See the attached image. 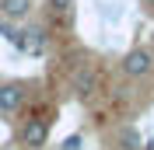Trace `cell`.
Listing matches in <instances>:
<instances>
[{
	"label": "cell",
	"instance_id": "7",
	"mask_svg": "<svg viewBox=\"0 0 154 150\" xmlns=\"http://www.w3.org/2000/svg\"><path fill=\"white\" fill-rule=\"evenodd\" d=\"M116 147H119V150H144V140H140V133H137L133 126H126V129H119Z\"/></svg>",
	"mask_w": 154,
	"mask_h": 150
},
{
	"label": "cell",
	"instance_id": "10",
	"mask_svg": "<svg viewBox=\"0 0 154 150\" xmlns=\"http://www.w3.org/2000/svg\"><path fill=\"white\" fill-rule=\"evenodd\" d=\"M144 4H147V7H151V10H154V0H144Z\"/></svg>",
	"mask_w": 154,
	"mask_h": 150
},
{
	"label": "cell",
	"instance_id": "4",
	"mask_svg": "<svg viewBox=\"0 0 154 150\" xmlns=\"http://www.w3.org/2000/svg\"><path fill=\"white\" fill-rule=\"evenodd\" d=\"M46 28H38V25H32V28H21V42L18 49L21 52H28V56H42L46 52Z\"/></svg>",
	"mask_w": 154,
	"mask_h": 150
},
{
	"label": "cell",
	"instance_id": "3",
	"mask_svg": "<svg viewBox=\"0 0 154 150\" xmlns=\"http://www.w3.org/2000/svg\"><path fill=\"white\" fill-rule=\"evenodd\" d=\"M119 66H123L126 77H147V74H151V66H154V52L144 49V46H137V49H130V52L123 56Z\"/></svg>",
	"mask_w": 154,
	"mask_h": 150
},
{
	"label": "cell",
	"instance_id": "1",
	"mask_svg": "<svg viewBox=\"0 0 154 150\" xmlns=\"http://www.w3.org/2000/svg\"><path fill=\"white\" fill-rule=\"evenodd\" d=\"M25 98H28V87L21 80H4L0 84V115H18Z\"/></svg>",
	"mask_w": 154,
	"mask_h": 150
},
{
	"label": "cell",
	"instance_id": "6",
	"mask_svg": "<svg viewBox=\"0 0 154 150\" xmlns=\"http://www.w3.org/2000/svg\"><path fill=\"white\" fill-rule=\"evenodd\" d=\"M0 14L7 21H25L32 14V0H0Z\"/></svg>",
	"mask_w": 154,
	"mask_h": 150
},
{
	"label": "cell",
	"instance_id": "2",
	"mask_svg": "<svg viewBox=\"0 0 154 150\" xmlns=\"http://www.w3.org/2000/svg\"><path fill=\"white\" fill-rule=\"evenodd\" d=\"M46 143H49V119L35 115L21 126V147L25 150H42Z\"/></svg>",
	"mask_w": 154,
	"mask_h": 150
},
{
	"label": "cell",
	"instance_id": "8",
	"mask_svg": "<svg viewBox=\"0 0 154 150\" xmlns=\"http://www.w3.org/2000/svg\"><path fill=\"white\" fill-rule=\"evenodd\" d=\"M56 18H74V0H49Z\"/></svg>",
	"mask_w": 154,
	"mask_h": 150
},
{
	"label": "cell",
	"instance_id": "5",
	"mask_svg": "<svg viewBox=\"0 0 154 150\" xmlns=\"http://www.w3.org/2000/svg\"><path fill=\"white\" fill-rule=\"evenodd\" d=\"M91 91H95V70H91V66H81V70L74 74V94L81 98V101H88Z\"/></svg>",
	"mask_w": 154,
	"mask_h": 150
},
{
	"label": "cell",
	"instance_id": "11",
	"mask_svg": "<svg viewBox=\"0 0 154 150\" xmlns=\"http://www.w3.org/2000/svg\"><path fill=\"white\" fill-rule=\"evenodd\" d=\"M0 150H18V147H0Z\"/></svg>",
	"mask_w": 154,
	"mask_h": 150
},
{
	"label": "cell",
	"instance_id": "9",
	"mask_svg": "<svg viewBox=\"0 0 154 150\" xmlns=\"http://www.w3.org/2000/svg\"><path fill=\"white\" fill-rule=\"evenodd\" d=\"M84 147V136H81V133H74V136H67V140L60 143V150H81Z\"/></svg>",
	"mask_w": 154,
	"mask_h": 150
}]
</instances>
